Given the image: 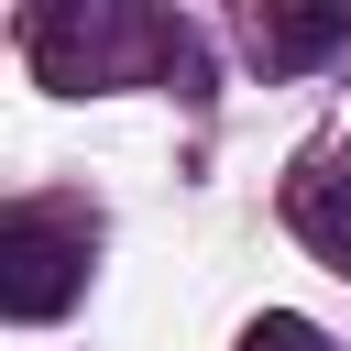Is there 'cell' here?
Instances as JSON below:
<instances>
[{"mask_svg":"<svg viewBox=\"0 0 351 351\" xmlns=\"http://www.w3.org/2000/svg\"><path fill=\"white\" fill-rule=\"evenodd\" d=\"M22 55L44 88H121V77H165V88H208V55L186 22L165 11H121V0H44L22 22Z\"/></svg>","mask_w":351,"mask_h":351,"instance_id":"1","label":"cell"},{"mask_svg":"<svg viewBox=\"0 0 351 351\" xmlns=\"http://www.w3.org/2000/svg\"><path fill=\"white\" fill-rule=\"evenodd\" d=\"M88 252H99V219H88V208L22 197V208L0 219V318H22V329L66 318L77 285H88Z\"/></svg>","mask_w":351,"mask_h":351,"instance_id":"2","label":"cell"},{"mask_svg":"<svg viewBox=\"0 0 351 351\" xmlns=\"http://www.w3.org/2000/svg\"><path fill=\"white\" fill-rule=\"evenodd\" d=\"M285 230H296L329 274H351V154H307V165H296V186H285Z\"/></svg>","mask_w":351,"mask_h":351,"instance_id":"3","label":"cell"},{"mask_svg":"<svg viewBox=\"0 0 351 351\" xmlns=\"http://www.w3.org/2000/svg\"><path fill=\"white\" fill-rule=\"evenodd\" d=\"M351 44V11L340 0H285V11H252V55L263 66H318Z\"/></svg>","mask_w":351,"mask_h":351,"instance_id":"4","label":"cell"},{"mask_svg":"<svg viewBox=\"0 0 351 351\" xmlns=\"http://www.w3.org/2000/svg\"><path fill=\"white\" fill-rule=\"evenodd\" d=\"M241 351H329V340H318V318H296V307H263V318L241 329Z\"/></svg>","mask_w":351,"mask_h":351,"instance_id":"5","label":"cell"}]
</instances>
